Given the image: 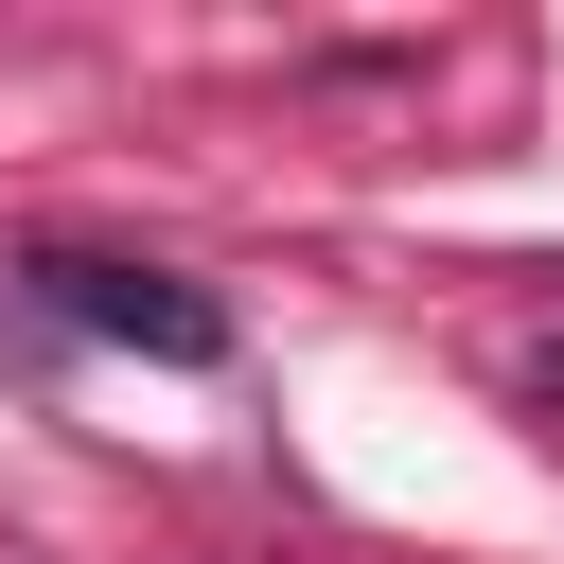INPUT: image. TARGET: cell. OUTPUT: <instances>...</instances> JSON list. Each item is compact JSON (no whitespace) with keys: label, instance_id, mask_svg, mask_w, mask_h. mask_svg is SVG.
Instances as JSON below:
<instances>
[{"label":"cell","instance_id":"1","mask_svg":"<svg viewBox=\"0 0 564 564\" xmlns=\"http://www.w3.org/2000/svg\"><path fill=\"white\" fill-rule=\"evenodd\" d=\"M18 300L53 335H106L141 370H229V300L176 282V264H123V247H18Z\"/></svg>","mask_w":564,"mask_h":564}]
</instances>
